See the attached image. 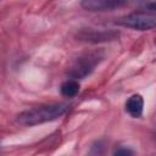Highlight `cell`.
<instances>
[{"instance_id": "7a4b0ae2", "label": "cell", "mask_w": 156, "mask_h": 156, "mask_svg": "<svg viewBox=\"0 0 156 156\" xmlns=\"http://www.w3.org/2000/svg\"><path fill=\"white\" fill-rule=\"evenodd\" d=\"M101 55L98 52H85L78 56L68 69V76L72 79H82L89 76L95 66L101 60Z\"/></svg>"}, {"instance_id": "ba28073f", "label": "cell", "mask_w": 156, "mask_h": 156, "mask_svg": "<svg viewBox=\"0 0 156 156\" xmlns=\"http://www.w3.org/2000/svg\"><path fill=\"white\" fill-rule=\"evenodd\" d=\"M136 4L140 9L156 13V0H136Z\"/></svg>"}, {"instance_id": "277c9868", "label": "cell", "mask_w": 156, "mask_h": 156, "mask_svg": "<svg viewBox=\"0 0 156 156\" xmlns=\"http://www.w3.org/2000/svg\"><path fill=\"white\" fill-rule=\"evenodd\" d=\"M127 0H82L80 5L88 11H110L123 6Z\"/></svg>"}, {"instance_id": "9c48e42d", "label": "cell", "mask_w": 156, "mask_h": 156, "mask_svg": "<svg viewBox=\"0 0 156 156\" xmlns=\"http://www.w3.org/2000/svg\"><path fill=\"white\" fill-rule=\"evenodd\" d=\"M133 151L129 149H117L115 151V155H132Z\"/></svg>"}, {"instance_id": "6da1fadb", "label": "cell", "mask_w": 156, "mask_h": 156, "mask_svg": "<svg viewBox=\"0 0 156 156\" xmlns=\"http://www.w3.org/2000/svg\"><path fill=\"white\" fill-rule=\"evenodd\" d=\"M68 110L67 104H50L40 105L21 112L17 116V121L23 126H37L45 122H50L61 117Z\"/></svg>"}, {"instance_id": "8992f818", "label": "cell", "mask_w": 156, "mask_h": 156, "mask_svg": "<svg viewBox=\"0 0 156 156\" xmlns=\"http://www.w3.org/2000/svg\"><path fill=\"white\" fill-rule=\"evenodd\" d=\"M143 110H144V100H143L141 95L134 94V95H132L127 100V102H126V111L133 118H139L143 115Z\"/></svg>"}, {"instance_id": "5b68a950", "label": "cell", "mask_w": 156, "mask_h": 156, "mask_svg": "<svg viewBox=\"0 0 156 156\" xmlns=\"http://www.w3.org/2000/svg\"><path fill=\"white\" fill-rule=\"evenodd\" d=\"M118 37L117 32H112V30H96V29H91V30H82L78 34V38L80 40L84 41H90V43H100V41H108V40H113Z\"/></svg>"}, {"instance_id": "3957f363", "label": "cell", "mask_w": 156, "mask_h": 156, "mask_svg": "<svg viewBox=\"0 0 156 156\" xmlns=\"http://www.w3.org/2000/svg\"><path fill=\"white\" fill-rule=\"evenodd\" d=\"M119 23L124 27L138 29V30H147L156 28V13L147 11H138L132 12L123 18H121Z\"/></svg>"}, {"instance_id": "52a82bcc", "label": "cell", "mask_w": 156, "mask_h": 156, "mask_svg": "<svg viewBox=\"0 0 156 156\" xmlns=\"http://www.w3.org/2000/svg\"><path fill=\"white\" fill-rule=\"evenodd\" d=\"M61 94L66 98H73L79 91V83L77 79H68L61 84Z\"/></svg>"}]
</instances>
